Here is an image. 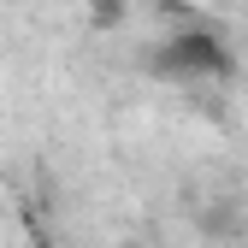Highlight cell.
Returning a JSON list of instances; mask_svg holds the SVG:
<instances>
[{
	"mask_svg": "<svg viewBox=\"0 0 248 248\" xmlns=\"http://www.w3.org/2000/svg\"><path fill=\"white\" fill-rule=\"evenodd\" d=\"M148 71L166 83H219L236 71V59H231V42L219 30H171V36L154 42Z\"/></svg>",
	"mask_w": 248,
	"mask_h": 248,
	"instance_id": "cell-1",
	"label": "cell"
},
{
	"mask_svg": "<svg viewBox=\"0 0 248 248\" xmlns=\"http://www.w3.org/2000/svg\"><path fill=\"white\" fill-rule=\"evenodd\" d=\"M30 248H59V242H47V236H36V242H30Z\"/></svg>",
	"mask_w": 248,
	"mask_h": 248,
	"instance_id": "cell-2",
	"label": "cell"
}]
</instances>
